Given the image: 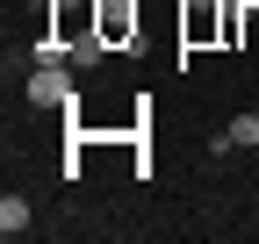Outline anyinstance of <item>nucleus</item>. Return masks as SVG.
<instances>
[{"mask_svg":"<svg viewBox=\"0 0 259 244\" xmlns=\"http://www.w3.org/2000/svg\"><path fill=\"white\" fill-rule=\"evenodd\" d=\"M29 108H79L72 65H36V72H29Z\"/></svg>","mask_w":259,"mask_h":244,"instance_id":"f257e3e1","label":"nucleus"},{"mask_svg":"<svg viewBox=\"0 0 259 244\" xmlns=\"http://www.w3.org/2000/svg\"><path fill=\"white\" fill-rule=\"evenodd\" d=\"M94 29L108 43H137V0H94Z\"/></svg>","mask_w":259,"mask_h":244,"instance_id":"f03ea898","label":"nucleus"},{"mask_svg":"<svg viewBox=\"0 0 259 244\" xmlns=\"http://www.w3.org/2000/svg\"><path fill=\"white\" fill-rule=\"evenodd\" d=\"M180 22H187V43L223 36V8H216V0H180Z\"/></svg>","mask_w":259,"mask_h":244,"instance_id":"7ed1b4c3","label":"nucleus"},{"mask_svg":"<svg viewBox=\"0 0 259 244\" xmlns=\"http://www.w3.org/2000/svg\"><path fill=\"white\" fill-rule=\"evenodd\" d=\"M65 57H72L79 72L101 65V57H108V36H101V29H65Z\"/></svg>","mask_w":259,"mask_h":244,"instance_id":"20e7f679","label":"nucleus"},{"mask_svg":"<svg viewBox=\"0 0 259 244\" xmlns=\"http://www.w3.org/2000/svg\"><path fill=\"white\" fill-rule=\"evenodd\" d=\"M29 230V201L22 194H0V237H22Z\"/></svg>","mask_w":259,"mask_h":244,"instance_id":"39448f33","label":"nucleus"},{"mask_svg":"<svg viewBox=\"0 0 259 244\" xmlns=\"http://www.w3.org/2000/svg\"><path fill=\"white\" fill-rule=\"evenodd\" d=\"M231 144H245V151H259V108H245V115L231 122Z\"/></svg>","mask_w":259,"mask_h":244,"instance_id":"423d86ee","label":"nucleus"}]
</instances>
